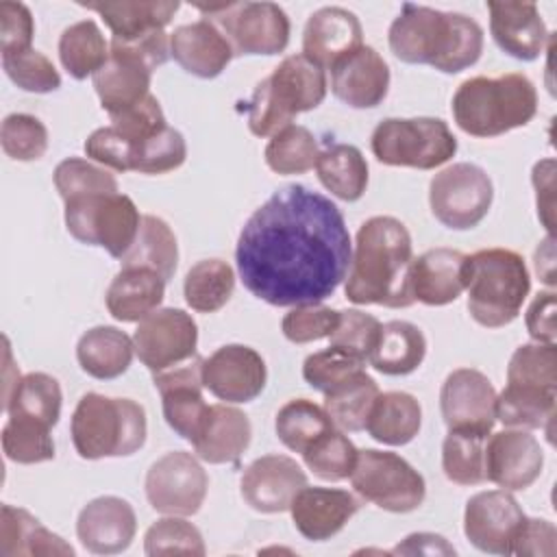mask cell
I'll return each instance as SVG.
<instances>
[{
    "instance_id": "8d00e7d4",
    "label": "cell",
    "mask_w": 557,
    "mask_h": 557,
    "mask_svg": "<svg viewBox=\"0 0 557 557\" xmlns=\"http://www.w3.org/2000/svg\"><path fill=\"white\" fill-rule=\"evenodd\" d=\"M120 261L122 268L152 270L168 283L178 263V244L174 231L157 215H141L137 237Z\"/></svg>"
},
{
    "instance_id": "f1b7e54d",
    "label": "cell",
    "mask_w": 557,
    "mask_h": 557,
    "mask_svg": "<svg viewBox=\"0 0 557 557\" xmlns=\"http://www.w3.org/2000/svg\"><path fill=\"white\" fill-rule=\"evenodd\" d=\"M81 7L96 11L115 41L133 44L154 33L165 30L178 11V0H122V2H81Z\"/></svg>"
},
{
    "instance_id": "6f0895ef",
    "label": "cell",
    "mask_w": 557,
    "mask_h": 557,
    "mask_svg": "<svg viewBox=\"0 0 557 557\" xmlns=\"http://www.w3.org/2000/svg\"><path fill=\"white\" fill-rule=\"evenodd\" d=\"M381 322L359 309H344L339 311V324L329 335V346L339 348L361 361L370 359V352L379 339Z\"/></svg>"
},
{
    "instance_id": "f907efd6",
    "label": "cell",
    "mask_w": 557,
    "mask_h": 557,
    "mask_svg": "<svg viewBox=\"0 0 557 557\" xmlns=\"http://www.w3.org/2000/svg\"><path fill=\"white\" fill-rule=\"evenodd\" d=\"M144 550L150 557L159 555H196L207 553L202 533L198 527L185 520V516H165L152 522L144 535Z\"/></svg>"
},
{
    "instance_id": "1f68e13d",
    "label": "cell",
    "mask_w": 557,
    "mask_h": 557,
    "mask_svg": "<svg viewBox=\"0 0 557 557\" xmlns=\"http://www.w3.org/2000/svg\"><path fill=\"white\" fill-rule=\"evenodd\" d=\"M0 555L35 557V555H74V548L48 531L35 516L22 507L2 505L0 509Z\"/></svg>"
},
{
    "instance_id": "d590c367",
    "label": "cell",
    "mask_w": 557,
    "mask_h": 557,
    "mask_svg": "<svg viewBox=\"0 0 557 557\" xmlns=\"http://www.w3.org/2000/svg\"><path fill=\"white\" fill-rule=\"evenodd\" d=\"M422 424V407L416 396L407 392L379 394L366 422L372 440L387 446L409 444Z\"/></svg>"
},
{
    "instance_id": "7dc6e473",
    "label": "cell",
    "mask_w": 557,
    "mask_h": 557,
    "mask_svg": "<svg viewBox=\"0 0 557 557\" xmlns=\"http://www.w3.org/2000/svg\"><path fill=\"white\" fill-rule=\"evenodd\" d=\"M50 431L52 426L35 418L9 416L2 426V450L7 459L24 466L54 459V440Z\"/></svg>"
},
{
    "instance_id": "4fadbf2b",
    "label": "cell",
    "mask_w": 557,
    "mask_h": 557,
    "mask_svg": "<svg viewBox=\"0 0 557 557\" xmlns=\"http://www.w3.org/2000/svg\"><path fill=\"white\" fill-rule=\"evenodd\" d=\"M133 344L139 361L154 374L196 355L198 326L183 309H154L139 320L133 333Z\"/></svg>"
},
{
    "instance_id": "f5cc1de1",
    "label": "cell",
    "mask_w": 557,
    "mask_h": 557,
    "mask_svg": "<svg viewBox=\"0 0 557 557\" xmlns=\"http://www.w3.org/2000/svg\"><path fill=\"white\" fill-rule=\"evenodd\" d=\"M507 383L557 389V348H555V344L533 342V344L518 346L507 366Z\"/></svg>"
},
{
    "instance_id": "816d5d0a",
    "label": "cell",
    "mask_w": 557,
    "mask_h": 557,
    "mask_svg": "<svg viewBox=\"0 0 557 557\" xmlns=\"http://www.w3.org/2000/svg\"><path fill=\"white\" fill-rule=\"evenodd\" d=\"M187 159V144L181 131L165 126L148 139L135 144L133 172L165 174L181 168Z\"/></svg>"
},
{
    "instance_id": "b9f144b4",
    "label": "cell",
    "mask_w": 557,
    "mask_h": 557,
    "mask_svg": "<svg viewBox=\"0 0 557 557\" xmlns=\"http://www.w3.org/2000/svg\"><path fill=\"white\" fill-rule=\"evenodd\" d=\"M235 289V272L222 259H202L189 268L183 283L185 302L198 313L222 309Z\"/></svg>"
},
{
    "instance_id": "681fc988",
    "label": "cell",
    "mask_w": 557,
    "mask_h": 557,
    "mask_svg": "<svg viewBox=\"0 0 557 557\" xmlns=\"http://www.w3.org/2000/svg\"><path fill=\"white\" fill-rule=\"evenodd\" d=\"M52 178H54V187H57L59 196L63 198V202L74 200V198L96 196V194L120 191L117 181L109 170H104L87 159H81V157L63 159L54 168Z\"/></svg>"
},
{
    "instance_id": "cb8c5ba5",
    "label": "cell",
    "mask_w": 557,
    "mask_h": 557,
    "mask_svg": "<svg viewBox=\"0 0 557 557\" xmlns=\"http://www.w3.org/2000/svg\"><path fill=\"white\" fill-rule=\"evenodd\" d=\"M357 511L359 500L350 492L318 485H305L289 505L294 527L311 542L331 540Z\"/></svg>"
},
{
    "instance_id": "7bdbcfd3",
    "label": "cell",
    "mask_w": 557,
    "mask_h": 557,
    "mask_svg": "<svg viewBox=\"0 0 557 557\" xmlns=\"http://www.w3.org/2000/svg\"><path fill=\"white\" fill-rule=\"evenodd\" d=\"M61 405L63 394L59 381L46 372H28L20 379L2 409L7 416H26L54 426L61 416Z\"/></svg>"
},
{
    "instance_id": "30bf717a",
    "label": "cell",
    "mask_w": 557,
    "mask_h": 557,
    "mask_svg": "<svg viewBox=\"0 0 557 557\" xmlns=\"http://www.w3.org/2000/svg\"><path fill=\"white\" fill-rule=\"evenodd\" d=\"M355 492L392 513H409L424 503V476L400 455L389 450H359L350 474Z\"/></svg>"
},
{
    "instance_id": "4316f807",
    "label": "cell",
    "mask_w": 557,
    "mask_h": 557,
    "mask_svg": "<svg viewBox=\"0 0 557 557\" xmlns=\"http://www.w3.org/2000/svg\"><path fill=\"white\" fill-rule=\"evenodd\" d=\"M170 57L187 74L198 78H215L226 70L235 54L222 30L202 17L174 28L170 35Z\"/></svg>"
},
{
    "instance_id": "603a6c76",
    "label": "cell",
    "mask_w": 557,
    "mask_h": 557,
    "mask_svg": "<svg viewBox=\"0 0 557 557\" xmlns=\"http://www.w3.org/2000/svg\"><path fill=\"white\" fill-rule=\"evenodd\" d=\"M490 33L496 46L518 59L535 61L550 39V33L535 2H487Z\"/></svg>"
},
{
    "instance_id": "5b68a950",
    "label": "cell",
    "mask_w": 557,
    "mask_h": 557,
    "mask_svg": "<svg viewBox=\"0 0 557 557\" xmlns=\"http://www.w3.org/2000/svg\"><path fill=\"white\" fill-rule=\"evenodd\" d=\"M468 311L487 329L513 322L531 292L524 259L509 248H483L468 255Z\"/></svg>"
},
{
    "instance_id": "d4e9b609",
    "label": "cell",
    "mask_w": 557,
    "mask_h": 557,
    "mask_svg": "<svg viewBox=\"0 0 557 557\" xmlns=\"http://www.w3.org/2000/svg\"><path fill=\"white\" fill-rule=\"evenodd\" d=\"M363 46L359 17L344 7H322L305 24L302 54L320 67H333L342 57Z\"/></svg>"
},
{
    "instance_id": "6da1fadb",
    "label": "cell",
    "mask_w": 557,
    "mask_h": 557,
    "mask_svg": "<svg viewBox=\"0 0 557 557\" xmlns=\"http://www.w3.org/2000/svg\"><path fill=\"white\" fill-rule=\"evenodd\" d=\"M350 233L339 207L307 185L276 189L246 220L235 261L244 287L272 307L333 296L350 268Z\"/></svg>"
},
{
    "instance_id": "52a82bcc",
    "label": "cell",
    "mask_w": 557,
    "mask_h": 557,
    "mask_svg": "<svg viewBox=\"0 0 557 557\" xmlns=\"http://www.w3.org/2000/svg\"><path fill=\"white\" fill-rule=\"evenodd\" d=\"M376 161L396 168L435 170L457 152V139L440 117H385L370 137Z\"/></svg>"
},
{
    "instance_id": "ffe728a7",
    "label": "cell",
    "mask_w": 557,
    "mask_h": 557,
    "mask_svg": "<svg viewBox=\"0 0 557 557\" xmlns=\"http://www.w3.org/2000/svg\"><path fill=\"white\" fill-rule=\"evenodd\" d=\"M307 485L300 463L287 455H263L242 474L239 492L246 505L261 513L287 511L294 496Z\"/></svg>"
},
{
    "instance_id": "03108f58",
    "label": "cell",
    "mask_w": 557,
    "mask_h": 557,
    "mask_svg": "<svg viewBox=\"0 0 557 557\" xmlns=\"http://www.w3.org/2000/svg\"><path fill=\"white\" fill-rule=\"evenodd\" d=\"M527 331L535 342L555 344V292H540L527 309Z\"/></svg>"
},
{
    "instance_id": "5bb4252c",
    "label": "cell",
    "mask_w": 557,
    "mask_h": 557,
    "mask_svg": "<svg viewBox=\"0 0 557 557\" xmlns=\"http://www.w3.org/2000/svg\"><path fill=\"white\" fill-rule=\"evenodd\" d=\"M527 513L509 490H487L466 503L463 533L472 546L490 555H511Z\"/></svg>"
},
{
    "instance_id": "94428289",
    "label": "cell",
    "mask_w": 557,
    "mask_h": 557,
    "mask_svg": "<svg viewBox=\"0 0 557 557\" xmlns=\"http://www.w3.org/2000/svg\"><path fill=\"white\" fill-rule=\"evenodd\" d=\"M109 120H111V126H115L120 133H124L133 144H139L168 126L163 109L152 94L148 98H144L139 104H135L122 113L109 115Z\"/></svg>"
},
{
    "instance_id": "8992f818",
    "label": "cell",
    "mask_w": 557,
    "mask_h": 557,
    "mask_svg": "<svg viewBox=\"0 0 557 557\" xmlns=\"http://www.w3.org/2000/svg\"><path fill=\"white\" fill-rule=\"evenodd\" d=\"M146 433V411L139 403L98 392L81 396L70 422L72 444L83 459L128 457L144 446Z\"/></svg>"
},
{
    "instance_id": "83f0119b",
    "label": "cell",
    "mask_w": 557,
    "mask_h": 557,
    "mask_svg": "<svg viewBox=\"0 0 557 557\" xmlns=\"http://www.w3.org/2000/svg\"><path fill=\"white\" fill-rule=\"evenodd\" d=\"M250 435L252 426L242 409L215 403L209 405L191 448L207 463H235L248 448Z\"/></svg>"
},
{
    "instance_id": "8fae6325",
    "label": "cell",
    "mask_w": 557,
    "mask_h": 557,
    "mask_svg": "<svg viewBox=\"0 0 557 557\" xmlns=\"http://www.w3.org/2000/svg\"><path fill=\"white\" fill-rule=\"evenodd\" d=\"M494 200L492 178L476 163H453L429 183V205L437 222L453 231L474 228Z\"/></svg>"
},
{
    "instance_id": "e0dca14e",
    "label": "cell",
    "mask_w": 557,
    "mask_h": 557,
    "mask_svg": "<svg viewBox=\"0 0 557 557\" xmlns=\"http://www.w3.org/2000/svg\"><path fill=\"white\" fill-rule=\"evenodd\" d=\"M496 389L474 368L453 370L440 389V409L448 431H476L490 435L496 422Z\"/></svg>"
},
{
    "instance_id": "7c38bea8",
    "label": "cell",
    "mask_w": 557,
    "mask_h": 557,
    "mask_svg": "<svg viewBox=\"0 0 557 557\" xmlns=\"http://www.w3.org/2000/svg\"><path fill=\"white\" fill-rule=\"evenodd\" d=\"M209 476L198 457L185 450L165 453L146 472V498L163 516H194L205 503Z\"/></svg>"
},
{
    "instance_id": "7402d4cb",
    "label": "cell",
    "mask_w": 557,
    "mask_h": 557,
    "mask_svg": "<svg viewBox=\"0 0 557 557\" xmlns=\"http://www.w3.org/2000/svg\"><path fill=\"white\" fill-rule=\"evenodd\" d=\"M135 531V509L120 496H98L89 500L76 520V535L83 548L94 555H115L126 550Z\"/></svg>"
},
{
    "instance_id": "e7e4bbea",
    "label": "cell",
    "mask_w": 557,
    "mask_h": 557,
    "mask_svg": "<svg viewBox=\"0 0 557 557\" xmlns=\"http://www.w3.org/2000/svg\"><path fill=\"white\" fill-rule=\"evenodd\" d=\"M531 181L535 187V202H537V215L553 235L555 226V161L553 159H542L533 165Z\"/></svg>"
},
{
    "instance_id": "4dcf8cb0",
    "label": "cell",
    "mask_w": 557,
    "mask_h": 557,
    "mask_svg": "<svg viewBox=\"0 0 557 557\" xmlns=\"http://www.w3.org/2000/svg\"><path fill=\"white\" fill-rule=\"evenodd\" d=\"M165 296V281L144 268H122L107 287L104 302L120 322H139L159 309Z\"/></svg>"
},
{
    "instance_id": "74e56055",
    "label": "cell",
    "mask_w": 557,
    "mask_h": 557,
    "mask_svg": "<svg viewBox=\"0 0 557 557\" xmlns=\"http://www.w3.org/2000/svg\"><path fill=\"white\" fill-rule=\"evenodd\" d=\"M483 52V28L463 13H446L437 37L431 67L444 74H457L479 61Z\"/></svg>"
},
{
    "instance_id": "60d3db41",
    "label": "cell",
    "mask_w": 557,
    "mask_h": 557,
    "mask_svg": "<svg viewBox=\"0 0 557 557\" xmlns=\"http://www.w3.org/2000/svg\"><path fill=\"white\" fill-rule=\"evenodd\" d=\"M59 59L76 81L94 76L109 59V44L94 20H81L67 26L59 37Z\"/></svg>"
},
{
    "instance_id": "e575fe53",
    "label": "cell",
    "mask_w": 557,
    "mask_h": 557,
    "mask_svg": "<svg viewBox=\"0 0 557 557\" xmlns=\"http://www.w3.org/2000/svg\"><path fill=\"white\" fill-rule=\"evenodd\" d=\"M557 389L537 387V385H518L507 383L500 394H496V420L509 429H546L555 420Z\"/></svg>"
},
{
    "instance_id": "2e32d148",
    "label": "cell",
    "mask_w": 557,
    "mask_h": 557,
    "mask_svg": "<svg viewBox=\"0 0 557 557\" xmlns=\"http://www.w3.org/2000/svg\"><path fill=\"white\" fill-rule=\"evenodd\" d=\"M202 363L205 359L196 352L187 361L152 374L168 426L189 444L194 442L209 409L202 398Z\"/></svg>"
},
{
    "instance_id": "d6a6232c",
    "label": "cell",
    "mask_w": 557,
    "mask_h": 557,
    "mask_svg": "<svg viewBox=\"0 0 557 557\" xmlns=\"http://www.w3.org/2000/svg\"><path fill=\"white\" fill-rule=\"evenodd\" d=\"M426 355L424 333L407 320H389L381 326L370 352V366L387 376H405L418 370Z\"/></svg>"
},
{
    "instance_id": "f35d334b",
    "label": "cell",
    "mask_w": 557,
    "mask_h": 557,
    "mask_svg": "<svg viewBox=\"0 0 557 557\" xmlns=\"http://www.w3.org/2000/svg\"><path fill=\"white\" fill-rule=\"evenodd\" d=\"M315 172L326 191L339 200L355 202L368 187V163L363 152L352 144H331L320 150Z\"/></svg>"
},
{
    "instance_id": "836d02e7",
    "label": "cell",
    "mask_w": 557,
    "mask_h": 557,
    "mask_svg": "<svg viewBox=\"0 0 557 557\" xmlns=\"http://www.w3.org/2000/svg\"><path fill=\"white\" fill-rule=\"evenodd\" d=\"M133 339L115 326H94L85 331L76 344V359L83 372L94 379L109 381L124 374L133 361Z\"/></svg>"
},
{
    "instance_id": "ab89813d",
    "label": "cell",
    "mask_w": 557,
    "mask_h": 557,
    "mask_svg": "<svg viewBox=\"0 0 557 557\" xmlns=\"http://www.w3.org/2000/svg\"><path fill=\"white\" fill-rule=\"evenodd\" d=\"M379 394L381 392L376 381L366 370H361L324 394V411L339 431L357 433L366 429L368 416Z\"/></svg>"
},
{
    "instance_id": "003e7915",
    "label": "cell",
    "mask_w": 557,
    "mask_h": 557,
    "mask_svg": "<svg viewBox=\"0 0 557 557\" xmlns=\"http://www.w3.org/2000/svg\"><path fill=\"white\" fill-rule=\"evenodd\" d=\"M392 553L394 555H455V548L442 535L411 533Z\"/></svg>"
},
{
    "instance_id": "bcb514c9",
    "label": "cell",
    "mask_w": 557,
    "mask_h": 557,
    "mask_svg": "<svg viewBox=\"0 0 557 557\" xmlns=\"http://www.w3.org/2000/svg\"><path fill=\"white\" fill-rule=\"evenodd\" d=\"M263 157L276 174H305L315 168L320 146L307 126L289 124L270 137Z\"/></svg>"
},
{
    "instance_id": "ba28073f",
    "label": "cell",
    "mask_w": 557,
    "mask_h": 557,
    "mask_svg": "<svg viewBox=\"0 0 557 557\" xmlns=\"http://www.w3.org/2000/svg\"><path fill=\"white\" fill-rule=\"evenodd\" d=\"M141 224L139 209L122 194H96L65 202L67 233L87 246H100L122 259L133 246Z\"/></svg>"
},
{
    "instance_id": "91938a15",
    "label": "cell",
    "mask_w": 557,
    "mask_h": 557,
    "mask_svg": "<svg viewBox=\"0 0 557 557\" xmlns=\"http://www.w3.org/2000/svg\"><path fill=\"white\" fill-rule=\"evenodd\" d=\"M85 154L115 172H133V157H135V144L120 133L115 126H102L96 128L85 139Z\"/></svg>"
},
{
    "instance_id": "7a4b0ae2",
    "label": "cell",
    "mask_w": 557,
    "mask_h": 557,
    "mask_svg": "<svg viewBox=\"0 0 557 557\" xmlns=\"http://www.w3.org/2000/svg\"><path fill=\"white\" fill-rule=\"evenodd\" d=\"M413 244L407 226L392 215L366 220L355 237L346 274V298L352 305L405 309L416 302L411 292Z\"/></svg>"
},
{
    "instance_id": "ee69618b",
    "label": "cell",
    "mask_w": 557,
    "mask_h": 557,
    "mask_svg": "<svg viewBox=\"0 0 557 557\" xmlns=\"http://www.w3.org/2000/svg\"><path fill=\"white\" fill-rule=\"evenodd\" d=\"M278 440L294 453H305L313 442H318L331 429H337L324 407L309 398H294L285 403L274 420Z\"/></svg>"
},
{
    "instance_id": "484cf974",
    "label": "cell",
    "mask_w": 557,
    "mask_h": 557,
    "mask_svg": "<svg viewBox=\"0 0 557 557\" xmlns=\"http://www.w3.org/2000/svg\"><path fill=\"white\" fill-rule=\"evenodd\" d=\"M468 283V255L455 248H431L413 257L411 292L429 307L455 302Z\"/></svg>"
},
{
    "instance_id": "680465c9",
    "label": "cell",
    "mask_w": 557,
    "mask_h": 557,
    "mask_svg": "<svg viewBox=\"0 0 557 557\" xmlns=\"http://www.w3.org/2000/svg\"><path fill=\"white\" fill-rule=\"evenodd\" d=\"M339 324V311L313 302V305H296L292 307L281 322L283 335L294 344H309L322 337H329Z\"/></svg>"
},
{
    "instance_id": "9c48e42d",
    "label": "cell",
    "mask_w": 557,
    "mask_h": 557,
    "mask_svg": "<svg viewBox=\"0 0 557 557\" xmlns=\"http://www.w3.org/2000/svg\"><path fill=\"white\" fill-rule=\"evenodd\" d=\"M213 22L233 48V54H278L289 44V17L274 2L194 4Z\"/></svg>"
},
{
    "instance_id": "277c9868",
    "label": "cell",
    "mask_w": 557,
    "mask_h": 557,
    "mask_svg": "<svg viewBox=\"0 0 557 557\" xmlns=\"http://www.w3.org/2000/svg\"><path fill=\"white\" fill-rule=\"evenodd\" d=\"M326 96V72L309 57L289 54L274 72L257 83L248 107V128L257 137H272L294 124L298 113L322 104Z\"/></svg>"
},
{
    "instance_id": "d6986e66",
    "label": "cell",
    "mask_w": 557,
    "mask_h": 557,
    "mask_svg": "<svg viewBox=\"0 0 557 557\" xmlns=\"http://www.w3.org/2000/svg\"><path fill=\"white\" fill-rule=\"evenodd\" d=\"M544 468L540 442L524 429H505L485 440V481L500 490H527Z\"/></svg>"
},
{
    "instance_id": "9f6ffc18",
    "label": "cell",
    "mask_w": 557,
    "mask_h": 557,
    "mask_svg": "<svg viewBox=\"0 0 557 557\" xmlns=\"http://www.w3.org/2000/svg\"><path fill=\"white\" fill-rule=\"evenodd\" d=\"M366 370V361L339 350V348H324L309 355L302 363V379L318 392L326 394L346 379L355 376L357 372Z\"/></svg>"
},
{
    "instance_id": "be15d7a7",
    "label": "cell",
    "mask_w": 557,
    "mask_h": 557,
    "mask_svg": "<svg viewBox=\"0 0 557 557\" xmlns=\"http://www.w3.org/2000/svg\"><path fill=\"white\" fill-rule=\"evenodd\" d=\"M557 550V529L553 522L544 518H527L516 542L511 555H555Z\"/></svg>"
},
{
    "instance_id": "11a10c76",
    "label": "cell",
    "mask_w": 557,
    "mask_h": 557,
    "mask_svg": "<svg viewBox=\"0 0 557 557\" xmlns=\"http://www.w3.org/2000/svg\"><path fill=\"white\" fill-rule=\"evenodd\" d=\"M2 70L20 89L30 94H50L61 87V76L57 67L44 52L35 48L2 54Z\"/></svg>"
},
{
    "instance_id": "6125c7cd",
    "label": "cell",
    "mask_w": 557,
    "mask_h": 557,
    "mask_svg": "<svg viewBox=\"0 0 557 557\" xmlns=\"http://www.w3.org/2000/svg\"><path fill=\"white\" fill-rule=\"evenodd\" d=\"M35 22L30 9L22 2H0V50L2 54L24 52L33 48Z\"/></svg>"
},
{
    "instance_id": "db71d44e",
    "label": "cell",
    "mask_w": 557,
    "mask_h": 557,
    "mask_svg": "<svg viewBox=\"0 0 557 557\" xmlns=\"http://www.w3.org/2000/svg\"><path fill=\"white\" fill-rule=\"evenodd\" d=\"M0 144L7 157L15 161H37L48 150V128L28 113H11L2 120Z\"/></svg>"
},
{
    "instance_id": "f546056e",
    "label": "cell",
    "mask_w": 557,
    "mask_h": 557,
    "mask_svg": "<svg viewBox=\"0 0 557 557\" xmlns=\"http://www.w3.org/2000/svg\"><path fill=\"white\" fill-rule=\"evenodd\" d=\"M444 11L422 7V4H403L398 17L392 22L387 41L389 50L396 59L411 65L431 63L440 28H442Z\"/></svg>"
},
{
    "instance_id": "3957f363",
    "label": "cell",
    "mask_w": 557,
    "mask_h": 557,
    "mask_svg": "<svg viewBox=\"0 0 557 557\" xmlns=\"http://www.w3.org/2000/svg\"><path fill=\"white\" fill-rule=\"evenodd\" d=\"M455 124L472 137H498L527 126L537 113L533 81L520 72L466 78L453 94Z\"/></svg>"
},
{
    "instance_id": "ac0fdd59",
    "label": "cell",
    "mask_w": 557,
    "mask_h": 557,
    "mask_svg": "<svg viewBox=\"0 0 557 557\" xmlns=\"http://www.w3.org/2000/svg\"><path fill=\"white\" fill-rule=\"evenodd\" d=\"M268 381L263 357L244 344L220 346L202 363V383L224 403L255 400Z\"/></svg>"
},
{
    "instance_id": "f6af8a7d",
    "label": "cell",
    "mask_w": 557,
    "mask_h": 557,
    "mask_svg": "<svg viewBox=\"0 0 557 557\" xmlns=\"http://www.w3.org/2000/svg\"><path fill=\"white\" fill-rule=\"evenodd\" d=\"M485 433L448 431L442 444V470L457 485L485 481Z\"/></svg>"
},
{
    "instance_id": "9a60e30c",
    "label": "cell",
    "mask_w": 557,
    "mask_h": 557,
    "mask_svg": "<svg viewBox=\"0 0 557 557\" xmlns=\"http://www.w3.org/2000/svg\"><path fill=\"white\" fill-rule=\"evenodd\" d=\"M157 67L133 44L111 39L109 59L91 76L100 107L109 113H122L150 96V81Z\"/></svg>"
},
{
    "instance_id": "c3c4849f",
    "label": "cell",
    "mask_w": 557,
    "mask_h": 557,
    "mask_svg": "<svg viewBox=\"0 0 557 557\" xmlns=\"http://www.w3.org/2000/svg\"><path fill=\"white\" fill-rule=\"evenodd\" d=\"M357 455L359 448L350 437L339 429H331L302 453V461L322 481H344L350 479Z\"/></svg>"
},
{
    "instance_id": "44dd1931",
    "label": "cell",
    "mask_w": 557,
    "mask_h": 557,
    "mask_svg": "<svg viewBox=\"0 0 557 557\" xmlns=\"http://www.w3.org/2000/svg\"><path fill=\"white\" fill-rule=\"evenodd\" d=\"M389 89V67L372 46H361L331 67V91L352 109L379 107Z\"/></svg>"
}]
</instances>
